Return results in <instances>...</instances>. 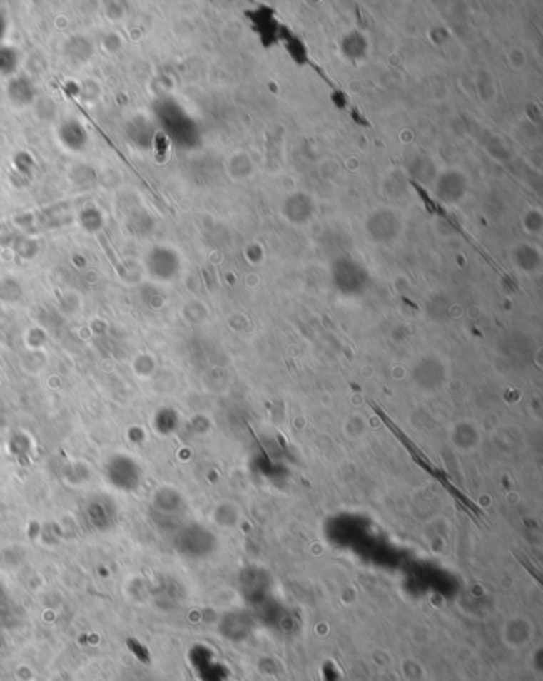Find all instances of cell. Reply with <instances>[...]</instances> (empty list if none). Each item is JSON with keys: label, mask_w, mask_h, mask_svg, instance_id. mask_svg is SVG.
Instances as JSON below:
<instances>
[{"label": "cell", "mask_w": 543, "mask_h": 681, "mask_svg": "<svg viewBox=\"0 0 543 681\" xmlns=\"http://www.w3.org/2000/svg\"><path fill=\"white\" fill-rule=\"evenodd\" d=\"M368 431L367 417L360 412H352L342 421V433L350 441H360Z\"/></svg>", "instance_id": "2"}, {"label": "cell", "mask_w": 543, "mask_h": 681, "mask_svg": "<svg viewBox=\"0 0 543 681\" xmlns=\"http://www.w3.org/2000/svg\"><path fill=\"white\" fill-rule=\"evenodd\" d=\"M450 444L452 449L460 454L475 452L483 443V431L479 425L472 419H462L451 425L448 433Z\"/></svg>", "instance_id": "1"}]
</instances>
